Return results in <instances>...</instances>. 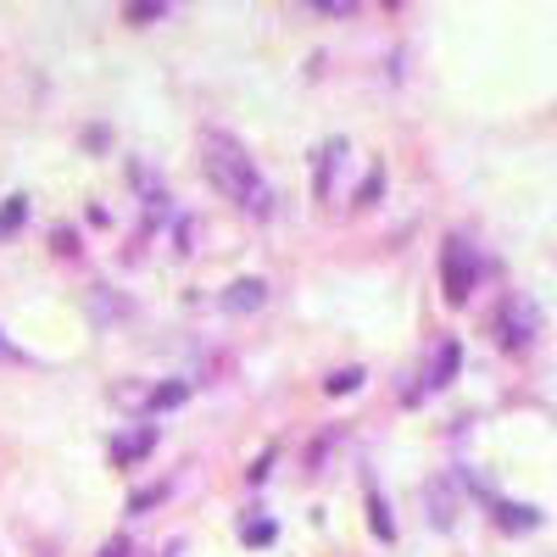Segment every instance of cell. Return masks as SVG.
Returning <instances> with one entry per match:
<instances>
[{"mask_svg": "<svg viewBox=\"0 0 557 557\" xmlns=\"http://www.w3.org/2000/svg\"><path fill=\"white\" fill-rule=\"evenodd\" d=\"M341 157H346V139H330V146L318 151V196H330V173H335Z\"/></svg>", "mask_w": 557, "mask_h": 557, "instance_id": "9", "label": "cell"}, {"mask_svg": "<svg viewBox=\"0 0 557 557\" xmlns=\"http://www.w3.org/2000/svg\"><path fill=\"white\" fill-rule=\"evenodd\" d=\"M0 362H7V368H23L28 362V351L17 341H7V330H0Z\"/></svg>", "mask_w": 557, "mask_h": 557, "instance_id": "15", "label": "cell"}, {"mask_svg": "<svg viewBox=\"0 0 557 557\" xmlns=\"http://www.w3.org/2000/svg\"><path fill=\"white\" fill-rule=\"evenodd\" d=\"M101 557H134V546H128V541H123V535H117V541H112V546H107V552H101Z\"/></svg>", "mask_w": 557, "mask_h": 557, "instance_id": "18", "label": "cell"}, {"mask_svg": "<svg viewBox=\"0 0 557 557\" xmlns=\"http://www.w3.org/2000/svg\"><path fill=\"white\" fill-rule=\"evenodd\" d=\"M134 23H151V17H168V7H157V0H146V7H128Z\"/></svg>", "mask_w": 557, "mask_h": 557, "instance_id": "17", "label": "cell"}, {"mask_svg": "<svg viewBox=\"0 0 557 557\" xmlns=\"http://www.w3.org/2000/svg\"><path fill=\"white\" fill-rule=\"evenodd\" d=\"M457 362H462V346L446 335V341H435V351H430V362H424V380H418L412 391H407V401H418V396H430V391H446L451 380H457Z\"/></svg>", "mask_w": 557, "mask_h": 557, "instance_id": "4", "label": "cell"}, {"mask_svg": "<svg viewBox=\"0 0 557 557\" xmlns=\"http://www.w3.org/2000/svg\"><path fill=\"white\" fill-rule=\"evenodd\" d=\"M23 212H28V196H7V207H0V235H12L23 223Z\"/></svg>", "mask_w": 557, "mask_h": 557, "instance_id": "13", "label": "cell"}, {"mask_svg": "<svg viewBox=\"0 0 557 557\" xmlns=\"http://www.w3.org/2000/svg\"><path fill=\"white\" fill-rule=\"evenodd\" d=\"M357 385H362V368H335V374L323 380V391H330V396H346V391H357Z\"/></svg>", "mask_w": 557, "mask_h": 557, "instance_id": "12", "label": "cell"}, {"mask_svg": "<svg viewBox=\"0 0 557 557\" xmlns=\"http://www.w3.org/2000/svg\"><path fill=\"white\" fill-rule=\"evenodd\" d=\"M430 507H435V513H430V524L451 530V485H446V480H441V485H430Z\"/></svg>", "mask_w": 557, "mask_h": 557, "instance_id": "10", "label": "cell"}, {"mask_svg": "<svg viewBox=\"0 0 557 557\" xmlns=\"http://www.w3.org/2000/svg\"><path fill=\"white\" fill-rule=\"evenodd\" d=\"M273 535H278L273 519H246V524H240V541H246V546H268Z\"/></svg>", "mask_w": 557, "mask_h": 557, "instance_id": "11", "label": "cell"}, {"mask_svg": "<svg viewBox=\"0 0 557 557\" xmlns=\"http://www.w3.org/2000/svg\"><path fill=\"white\" fill-rule=\"evenodd\" d=\"M496 335H502L507 351H524V346L541 335V307H535L524 290L502 296V307H496Z\"/></svg>", "mask_w": 557, "mask_h": 557, "instance_id": "3", "label": "cell"}, {"mask_svg": "<svg viewBox=\"0 0 557 557\" xmlns=\"http://www.w3.org/2000/svg\"><path fill=\"white\" fill-rule=\"evenodd\" d=\"M474 285H480V251L469 240H446V251H441V290H446V301L462 307L474 296Z\"/></svg>", "mask_w": 557, "mask_h": 557, "instance_id": "2", "label": "cell"}, {"mask_svg": "<svg viewBox=\"0 0 557 557\" xmlns=\"http://www.w3.org/2000/svg\"><path fill=\"white\" fill-rule=\"evenodd\" d=\"M162 496H168V485H151V491H139L128 507H134V513H146V507H151V502H162Z\"/></svg>", "mask_w": 557, "mask_h": 557, "instance_id": "16", "label": "cell"}, {"mask_svg": "<svg viewBox=\"0 0 557 557\" xmlns=\"http://www.w3.org/2000/svg\"><path fill=\"white\" fill-rule=\"evenodd\" d=\"M218 307H223V312H235V318L262 312V307H268V285H262V278H235V285L218 296Z\"/></svg>", "mask_w": 557, "mask_h": 557, "instance_id": "5", "label": "cell"}, {"mask_svg": "<svg viewBox=\"0 0 557 557\" xmlns=\"http://www.w3.org/2000/svg\"><path fill=\"white\" fill-rule=\"evenodd\" d=\"M151 446H157V430H151V424H139V430H128V435L112 441V462H117V469H134V462L146 457Z\"/></svg>", "mask_w": 557, "mask_h": 557, "instance_id": "6", "label": "cell"}, {"mask_svg": "<svg viewBox=\"0 0 557 557\" xmlns=\"http://www.w3.org/2000/svg\"><path fill=\"white\" fill-rule=\"evenodd\" d=\"M201 168H207L212 190H218L223 201H235V207L251 212V218H273V190H268V178L257 173V162L246 157V146H240L235 134L212 128V134L201 139Z\"/></svg>", "mask_w": 557, "mask_h": 557, "instance_id": "1", "label": "cell"}, {"mask_svg": "<svg viewBox=\"0 0 557 557\" xmlns=\"http://www.w3.org/2000/svg\"><path fill=\"white\" fill-rule=\"evenodd\" d=\"M184 396H190L184 385H157V391H151V412H162V407H178Z\"/></svg>", "mask_w": 557, "mask_h": 557, "instance_id": "14", "label": "cell"}, {"mask_svg": "<svg viewBox=\"0 0 557 557\" xmlns=\"http://www.w3.org/2000/svg\"><path fill=\"white\" fill-rule=\"evenodd\" d=\"M368 524H374V535H380V541H396V519L385 513V496H380L374 485H368Z\"/></svg>", "mask_w": 557, "mask_h": 557, "instance_id": "8", "label": "cell"}, {"mask_svg": "<svg viewBox=\"0 0 557 557\" xmlns=\"http://www.w3.org/2000/svg\"><path fill=\"white\" fill-rule=\"evenodd\" d=\"M491 519L502 524V530H535L541 524V507H519V502H491Z\"/></svg>", "mask_w": 557, "mask_h": 557, "instance_id": "7", "label": "cell"}]
</instances>
